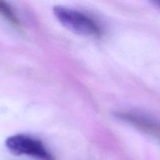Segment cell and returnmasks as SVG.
Listing matches in <instances>:
<instances>
[{"label": "cell", "mask_w": 160, "mask_h": 160, "mask_svg": "<svg viewBox=\"0 0 160 160\" xmlns=\"http://www.w3.org/2000/svg\"><path fill=\"white\" fill-rule=\"evenodd\" d=\"M120 117L123 120H126V121L133 123L135 126L139 127L142 130H145L148 133L154 134L155 131H156L154 123L150 121V120H147L146 118H143V117L129 113H120Z\"/></svg>", "instance_id": "3"}, {"label": "cell", "mask_w": 160, "mask_h": 160, "mask_svg": "<svg viewBox=\"0 0 160 160\" xmlns=\"http://www.w3.org/2000/svg\"><path fill=\"white\" fill-rule=\"evenodd\" d=\"M0 14H1L3 17H5L6 20H7L11 24L15 26L16 28H21V24H20V20L17 18L16 14L14 13L12 8H11L7 3L5 2L0 1Z\"/></svg>", "instance_id": "4"}, {"label": "cell", "mask_w": 160, "mask_h": 160, "mask_svg": "<svg viewBox=\"0 0 160 160\" xmlns=\"http://www.w3.org/2000/svg\"><path fill=\"white\" fill-rule=\"evenodd\" d=\"M53 14L62 26L72 32L91 37L102 34L101 28L96 21L80 11L57 6L53 8Z\"/></svg>", "instance_id": "1"}, {"label": "cell", "mask_w": 160, "mask_h": 160, "mask_svg": "<svg viewBox=\"0 0 160 160\" xmlns=\"http://www.w3.org/2000/svg\"><path fill=\"white\" fill-rule=\"evenodd\" d=\"M6 146L15 156H28L38 160H55L41 141L26 134H14L6 140Z\"/></svg>", "instance_id": "2"}]
</instances>
